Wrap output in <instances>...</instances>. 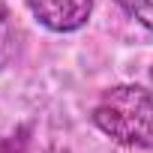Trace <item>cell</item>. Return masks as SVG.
I'll list each match as a JSON object with an SVG mask.
<instances>
[{"label": "cell", "mask_w": 153, "mask_h": 153, "mask_svg": "<svg viewBox=\"0 0 153 153\" xmlns=\"http://www.w3.org/2000/svg\"><path fill=\"white\" fill-rule=\"evenodd\" d=\"M93 123L120 144L153 150V90L111 87L93 108Z\"/></svg>", "instance_id": "6da1fadb"}, {"label": "cell", "mask_w": 153, "mask_h": 153, "mask_svg": "<svg viewBox=\"0 0 153 153\" xmlns=\"http://www.w3.org/2000/svg\"><path fill=\"white\" fill-rule=\"evenodd\" d=\"M30 12L54 33H72L87 24L93 0H27Z\"/></svg>", "instance_id": "7a4b0ae2"}, {"label": "cell", "mask_w": 153, "mask_h": 153, "mask_svg": "<svg viewBox=\"0 0 153 153\" xmlns=\"http://www.w3.org/2000/svg\"><path fill=\"white\" fill-rule=\"evenodd\" d=\"M21 51V30L12 18V12L0 3V69H6Z\"/></svg>", "instance_id": "3957f363"}, {"label": "cell", "mask_w": 153, "mask_h": 153, "mask_svg": "<svg viewBox=\"0 0 153 153\" xmlns=\"http://www.w3.org/2000/svg\"><path fill=\"white\" fill-rule=\"evenodd\" d=\"M117 3L147 30H153V0H117Z\"/></svg>", "instance_id": "277c9868"}, {"label": "cell", "mask_w": 153, "mask_h": 153, "mask_svg": "<svg viewBox=\"0 0 153 153\" xmlns=\"http://www.w3.org/2000/svg\"><path fill=\"white\" fill-rule=\"evenodd\" d=\"M150 75H153V69H150Z\"/></svg>", "instance_id": "5b68a950"}]
</instances>
